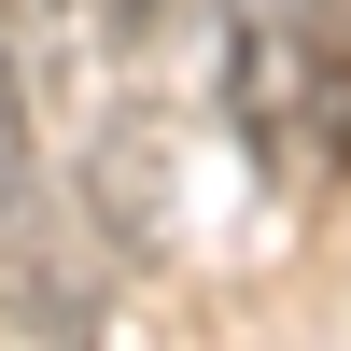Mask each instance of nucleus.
Wrapping results in <instances>:
<instances>
[{"mask_svg": "<svg viewBox=\"0 0 351 351\" xmlns=\"http://www.w3.org/2000/svg\"><path fill=\"white\" fill-rule=\"evenodd\" d=\"M28 225V56H14V28H0V239Z\"/></svg>", "mask_w": 351, "mask_h": 351, "instance_id": "f257e3e1", "label": "nucleus"}]
</instances>
